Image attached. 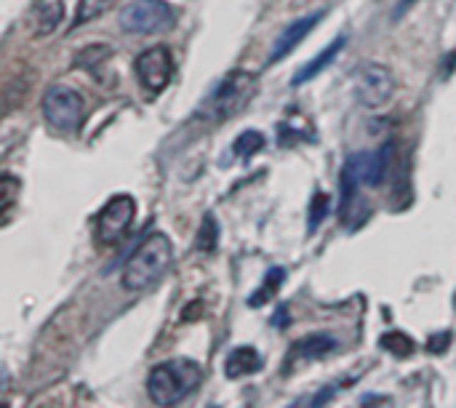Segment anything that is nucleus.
<instances>
[{
    "instance_id": "5",
    "label": "nucleus",
    "mask_w": 456,
    "mask_h": 408,
    "mask_svg": "<svg viewBox=\"0 0 456 408\" xmlns=\"http://www.w3.org/2000/svg\"><path fill=\"white\" fill-rule=\"evenodd\" d=\"M353 91L355 99L368 110L387 105L395 93V75L389 67L379 64V62H363L358 64L353 75Z\"/></svg>"
},
{
    "instance_id": "6",
    "label": "nucleus",
    "mask_w": 456,
    "mask_h": 408,
    "mask_svg": "<svg viewBox=\"0 0 456 408\" xmlns=\"http://www.w3.org/2000/svg\"><path fill=\"white\" fill-rule=\"evenodd\" d=\"M43 117L51 129L75 131L83 123V96L67 86H51L43 93Z\"/></svg>"
},
{
    "instance_id": "17",
    "label": "nucleus",
    "mask_w": 456,
    "mask_h": 408,
    "mask_svg": "<svg viewBox=\"0 0 456 408\" xmlns=\"http://www.w3.org/2000/svg\"><path fill=\"white\" fill-rule=\"evenodd\" d=\"M22 195V185L19 179L11 174H3L0 179V198H3V224H8L13 214V206H16V198Z\"/></svg>"
},
{
    "instance_id": "15",
    "label": "nucleus",
    "mask_w": 456,
    "mask_h": 408,
    "mask_svg": "<svg viewBox=\"0 0 456 408\" xmlns=\"http://www.w3.org/2000/svg\"><path fill=\"white\" fill-rule=\"evenodd\" d=\"M264 134L256 129H249L243 131L238 139H235V144H232V152H235V158H240V161H251L253 155L259 150H264Z\"/></svg>"
},
{
    "instance_id": "2",
    "label": "nucleus",
    "mask_w": 456,
    "mask_h": 408,
    "mask_svg": "<svg viewBox=\"0 0 456 408\" xmlns=\"http://www.w3.org/2000/svg\"><path fill=\"white\" fill-rule=\"evenodd\" d=\"M171 240L163 233L147 235L123 267V286L128 291H147L166 278V272L171 269Z\"/></svg>"
},
{
    "instance_id": "4",
    "label": "nucleus",
    "mask_w": 456,
    "mask_h": 408,
    "mask_svg": "<svg viewBox=\"0 0 456 408\" xmlns=\"http://www.w3.org/2000/svg\"><path fill=\"white\" fill-rule=\"evenodd\" d=\"M176 13L166 0H134L118 16V24L131 35H155L171 30Z\"/></svg>"
},
{
    "instance_id": "10",
    "label": "nucleus",
    "mask_w": 456,
    "mask_h": 408,
    "mask_svg": "<svg viewBox=\"0 0 456 408\" xmlns=\"http://www.w3.org/2000/svg\"><path fill=\"white\" fill-rule=\"evenodd\" d=\"M336 350V342L329 337V334H309V337L294 342V347L285 358V371L297 368V366H304V363L320 361L331 352Z\"/></svg>"
},
{
    "instance_id": "13",
    "label": "nucleus",
    "mask_w": 456,
    "mask_h": 408,
    "mask_svg": "<svg viewBox=\"0 0 456 408\" xmlns=\"http://www.w3.org/2000/svg\"><path fill=\"white\" fill-rule=\"evenodd\" d=\"M344 43H347V37H344V35L334 37V40H331L329 46H326V48H323V51H320L318 57H312V59H309L307 64H304V67H302V70H299L297 75L291 78V86L297 88V86H304V83H309V81H312V78H318L320 72L326 70V67H329L331 62L336 59V54H339V51H342V48H344Z\"/></svg>"
},
{
    "instance_id": "19",
    "label": "nucleus",
    "mask_w": 456,
    "mask_h": 408,
    "mask_svg": "<svg viewBox=\"0 0 456 408\" xmlns=\"http://www.w3.org/2000/svg\"><path fill=\"white\" fill-rule=\"evenodd\" d=\"M217 240H219V224L214 219V214H205L203 216V224H200V230H198V238H195V243L200 251H214L217 248Z\"/></svg>"
},
{
    "instance_id": "16",
    "label": "nucleus",
    "mask_w": 456,
    "mask_h": 408,
    "mask_svg": "<svg viewBox=\"0 0 456 408\" xmlns=\"http://www.w3.org/2000/svg\"><path fill=\"white\" fill-rule=\"evenodd\" d=\"M379 347L387 350L389 355H395V358H411L414 350H416V342L406 337L403 331H387L384 337L379 339Z\"/></svg>"
},
{
    "instance_id": "14",
    "label": "nucleus",
    "mask_w": 456,
    "mask_h": 408,
    "mask_svg": "<svg viewBox=\"0 0 456 408\" xmlns=\"http://www.w3.org/2000/svg\"><path fill=\"white\" fill-rule=\"evenodd\" d=\"M283 280H285V269L283 267L267 269L262 286H259V288H256V291L249 296V304H251V307H262V304L273 302L275 296H278V291H280V283H283Z\"/></svg>"
},
{
    "instance_id": "20",
    "label": "nucleus",
    "mask_w": 456,
    "mask_h": 408,
    "mask_svg": "<svg viewBox=\"0 0 456 408\" xmlns=\"http://www.w3.org/2000/svg\"><path fill=\"white\" fill-rule=\"evenodd\" d=\"M329 209H331L329 192H315V198L309 203V233L318 230V224L329 216Z\"/></svg>"
},
{
    "instance_id": "7",
    "label": "nucleus",
    "mask_w": 456,
    "mask_h": 408,
    "mask_svg": "<svg viewBox=\"0 0 456 408\" xmlns=\"http://www.w3.org/2000/svg\"><path fill=\"white\" fill-rule=\"evenodd\" d=\"M137 219V200L131 195H115L96 216V240L102 245L120 243Z\"/></svg>"
},
{
    "instance_id": "1",
    "label": "nucleus",
    "mask_w": 456,
    "mask_h": 408,
    "mask_svg": "<svg viewBox=\"0 0 456 408\" xmlns=\"http://www.w3.org/2000/svg\"><path fill=\"white\" fill-rule=\"evenodd\" d=\"M203 385L200 363L190 358H171L158 363L147 376V392L155 406H176Z\"/></svg>"
},
{
    "instance_id": "11",
    "label": "nucleus",
    "mask_w": 456,
    "mask_h": 408,
    "mask_svg": "<svg viewBox=\"0 0 456 408\" xmlns=\"http://www.w3.org/2000/svg\"><path fill=\"white\" fill-rule=\"evenodd\" d=\"M320 16H323V13H307V16H302V19L288 24L283 33L278 35V40H275L273 54H270V62H267V64H275V62H280V59L288 57V54L312 33V27L320 22Z\"/></svg>"
},
{
    "instance_id": "8",
    "label": "nucleus",
    "mask_w": 456,
    "mask_h": 408,
    "mask_svg": "<svg viewBox=\"0 0 456 408\" xmlns=\"http://www.w3.org/2000/svg\"><path fill=\"white\" fill-rule=\"evenodd\" d=\"M137 81L147 93H160L173 78V57L166 46H152L142 51L134 62Z\"/></svg>"
},
{
    "instance_id": "9",
    "label": "nucleus",
    "mask_w": 456,
    "mask_h": 408,
    "mask_svg": "<svg viewBox=\"0 0 456 408\" xmlns=\"http://www.w3.org/2000/svg\"><path fill=\"white\" fill-rule=\"evenodd\" d=\"M392 155H395V144L387 141V144H382V147L374 152H358V155H350L344 165L358 176L360 185L374 190V187H379L384 182Z\"/></svg>"
},
{
    "instance_id": "22",
    "label": "nucleus",
    "mask_w": 456,
    "mask_h": 408,
    "mask_svg": "<svg viewBox=\"0 0 456 408\" xmlns=\"http://www.w3.org/2000/svg\"><path fill=\"white\" fill-rule=\"evenodd\" d=\"M451 339H454V334H451V331H443V334H435V337L430 339V342H427V350L435 352V355H440V352H443L445 347L451 344Z\"/></svg>"
},
{
    "instance_id": "3",
    "label": "nucleus",
    "mask_w": 456,
    "mask_h": 408,
    "mask_svg": "<svg viewBox=\"0 0 456 408\" xmlns=\"http://www.w3.org/2000/svg\"><path fill=\"white\" fill-rule=\"evenodd\" d=\"M259 81L256 75L249 70H235L229 72L224 81L219 83V88L214 91V96L208 99V117L214 120H229L238 112H243L246 107L251 105V99L256 96Z\"/></svg>"
},
{
    "instance_id": "21",
    "label": "nucleus",
    "mask_w": 456,
    "mask_h": 408,
    "mask_svg": "<svg viewBox=\"0 0 456 408\" xmlns=\"http://www.w3.org/2000/svg\"><path fill=\"white\" fill-rule=\"evenodd\" d=\"M62 3H51L48 8H43L40 13V24H38V35H48V33H54L57 30L59 19H62Z\"/></svg>"
},
{
    "instance_id": "18",
    "label": "nucleus",
    "mask_w": 456,
    "mask_h": 408,
    "mask_svg": "<svg viewBox=\"0 0 456 408\" xmlns=\"http://www.w3.org/2000/svg\"><path fill=\"white\" fill-rule=\"evenodd\" d=\"M115 0H80L78 11H75V19H72V27H83V24L99 19Z\"/></svg>"
},
{
    "instance_id": "12",
    "label": "nucleus",
    "mask_w": 456,
    "mask_h": 408,
    "mask_svg": "<svg viewBox=\"0 0 456 408\" xmlns=\"http://www.w3.org/2000/svg\"><path fill=\"white\" fill-rule=\"evenodd\" d=\"M264 358L256 347H235L224 361V373L229 379H243V376H251V373L262 371Z\"/></svg>"
}]
</instances>
